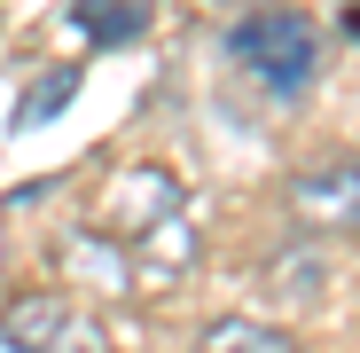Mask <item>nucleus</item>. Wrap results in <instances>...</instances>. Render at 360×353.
<instances>
[{
    "instance_id": "nucleus-1",
    "label": "nucleus",
    "mask_w": 360,
    "mask_h": 353,
    "mask_svg": "<svg viewBox=\"0 0 360 353\" xmlns=\"http://www.w3.org/2000/svg\"><path fill=\"white\" fill-rule=\"evenodd\" d=\"M227 47L266 94H306L314 71H321V24L306 8H251Z\"/></svg>"
},
{
    "instance_id": "nucleus-2",
    "label": "nucleus",
    "mask_w": 360,
    "mask_h": 353,
    "mask_svg": "<svg viewBox=\"0 0 360 353\" xmlns=\"http://www.w3.org/2000/svg\"><path fill=\"white\" fill-rule=\"evenodd\" d=\"M172 212H180L172 165H117L110 181L94 189V235H110V244H134L141 228H157Z\"/></svg>"
},
{
    "instance_id": "nucleus-3",
    "label": "nucleus",
    "mask_w": 360,
    "mask_h": 353,
    "mask_svg": "<svg viewBox=\"0 0 360 353\" xmlns=\"http://www.w3.org/2000/svg\"><path fill=\"white\" fill-rule=\"evenodd\" d=\"M290 220H297V228H329V235H345V228L360 220V173H352V157L297 165V181H290Z\"/></svg>"
},
{
    "instance_id": "nucleus-4",
    "label": "nucleus",
    "mask_w": 360,
    "mask_h": 353,
    "mask_svg": "<svg viewBox=\"0 0 360 353\" xmlns=\"http://www.w3.org/2000/svg\"><path fill=\"white\" fill-rule=\"evenodd\" d=\"M329 283H337L329 244H290V252L266 259V299H274L282 314H314V306L329 299Z\"/></svg>"
},
{
    "instance_id": "nucleus-5",
    "label": "nucleus",
    "mask_w": 360,
    "mask_h": 353,
    "mask_svg": "<svg viewBox=\"0 0 360 353\" xmlns=\"http://www.w3.org/2000/svg\"><path fill=\"white\" fill-rule=\"evenodd\" d=\"M196 244H204V235H196L188 204H180L172 220H157V228H141V235H134L126 259H134L141 275H188V267H196Z\"/></svg>"
},
{
    "instance_id": "nucleus-6",
    "label": "nucleus",
    "mask_w": 360,
    "mask_h": 353,
    "mask_svg": "<svg viewBox=\"0 0 360 353\" xmlns=\"http://www.w3.org/2000/svg\"><path fill=\"white\" fill-rule=\"evenodd\" d=\"M63 267L86 283V290H102V299H126V290H134V259H126V244H110V235H71V244H63Z\"/></svg>"
},
{
    "instance_id": "nucleus-7",
    "label": "nucleus",
    "mask_w": 360,
    "mask_h": 353,
    "mask_svg": "<svg viewBox=\"0 0 360 353\" xmlns=\"http://www.w3.org/2000/svg\"><path fill=\"white\" fill-rule=\"evenodd\" d=\"M149 8L157 0H71V32L94 47H134L149 32Z\"/></svg>"
},
{
    "instance_id": "nucleus-8",
    "label": "nucleus",
    "mask_w": 360,
    "mask_h": 353,
    "mask_svg": "<svg viewBox=\"0 0 360 353\" xmlns=\"http://www.w3.org/2000/svg\"><path fill=\"white\" fill-rule=\"evenodd\" d=\"M63 290H24V299L0 314V353H47V337L63 330Z\"/></svg>"
},
{
    "instance_id": "nucleus-9",
    "label": "nucleus",
    "mask_w": 360,
    "mask_h": 353,
    "mask_svg": "<svg viewBox=\"0 0 360 353\" xmlns=\"http://www.w3.org/2000/svg\"><path fill=\"white\" fill-rule=\"evenodd\" d=\"M196 353H297V345H290V330H274L259 314H219V322H204Z\"/></svg>"
},
{
    "instance_id": "nucleus-10",
    "label": "nucleus",
    "mask_w": 360,
    "mask_h": 353,
    "mask_svg": "<svg viewBox=\"0 0 360 353\" xmlns=\"http://www.w3.org/2000/svg\"><path fill=\"white\" fill-rule=\"evenodd\" d=\"M79 94V63H55L32 94H24V110H16V134H32V126H47V118H63V102Z\"/></svg>"
},
{
    "instance_id": "nucleus-11",
    "label": "nucleus",
    "mask_w": 360,
    "mask_h": 353,
    "mask_svg": "<svg viewBox=\"0 0 360 353\" xmlns=\"http://www.w3.org/2000/svg\"><path fill=\"white\" fill-rule=\"evenodd\" d=\"M47 353H110V337H102V322H86V314H63V330L47 337Z\"/></svg>"
}]
</instances>
